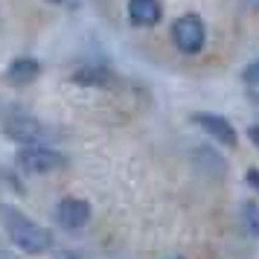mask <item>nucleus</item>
Instances as JSON below:
<instances>
[{
    "label": "nucleus",
    "instance_id": "obj_1",
    "mask_svg": "<svg viewBox=\"0 0 259 259\" xmlns=\"http://www.w3.org/2000/svg\"><path fill=\"white\" fill-rule=\"evenodd\" d=\"M6 230H9V239L15 242V247L24 253H44L53 245L50 230H44L41 224H35L21 212H6Z\"/></svg>",
    "mask_w": 259,
    "mask_h": 259
},
{
    "label": "nucleus",
    "instance_id": "obj_2",
    "mask_svg": "<svg viewBox=\"0 0 259 259\" xmlns=\"http://www.w3.org/2000/svg\"><path fill=\"white\" fill-rule=\"evenodd\" d=\"M172 41L178 44V50L184 53H198L204 47V24L198 15H184L178 18L172 26Z\"/></svg>",
    "mask_w": 259,
    "mask_h": 259
},
{
    "label": "nucleus",
    "instance_id": "obj_3",
    "mask_svg": "<svg viewBox=\"0 0 259 259\" xmlns=\"http://www.w3.org/2000/svg\"><path fill=\"white\" fill-rule=\"evenodd\" d=\"M18 166L24 169V172H35V175H44V172H56L64 166V157L59 152H50V149H24V152L18 154Z\"/></svg>",
    "mask_w": 259,
    "mask_h": 259
},
{
    "label": "nucleus",
    "instance_id": "obj_4",
    "mask_svg": "<svg viewBox=\"0 0 259 259\" xmlns=\"http://www.w3.org/2000/svg\"><path fill=\"white\" fill-rule=\"evenodd\" d=\"M192 122H195L198 128H204L210 137H215L219 143H224V146H236V140H239V137H236V128L224 117H219V114H195Z\"/></svg>",
    "mask_w": 259,
    "mask_h": 259
},
{
    "label": "nucleus",
    "instance_id": "obj_5",
    "mask_svg": "<svg viewBox=\"0 0 259 259\" xmlns=\"http://www.w3.org/2000/svg\"><path fill=\"white\" fill-rule=\"evenodd\" d=\"M91 219V207H88V201L82 198H64L59 204V222L67 227V230H79L84 227Z\"/></svg>",
    "mask_w": 259,
    "mask_h": 259
},
{
    "label": "nucleus",
    "instance_id": "obj_6",
    "mask_svg": "<svg viewBox=\"0 0 259 259\" xmlns=\"http://www.w3.org/2000/svg\"><path fill=\"white\" fill-rule=\"evenodd\" d=\"M6 134L18 143H38L41 140V122L26 114H15L9 122H6Z\"/></svg>",
    "mask_w": 259,
    "mask_h": 259
},
{
    "label": "nucleus",
    "instance_id": "obj_7",
    "mask_svg": "<svg viewBox=\"0 0 259 259\" xmlns=\"http://www.w3.org/2000/svg\"><path fill=\"white\" fill-rule=\"evenodd\" d=\"M128 18L137 26H154L160 21V3L157 0H128Z\"/></svg>",
    "mask_w": 259,
    "mask_h": 259
},
{
    "label": "nucleus",
    "instance_id": "obj_8",
    "mask_svg": "<svg viewBox=\"0 0 259 259\" xmlns=\"http://www.w3.org/2000/svg\"><path fill=\"white\" fill-rule=\"evenodd\" d=\"M38 73H41V64H38L35 59H15L12 64H9L6 76H9L12 84H29V82H35Z\"/></svg>",
    "mask_w": 259,
    "mask_h": 259
},
{
    "label": "nucleus",
    "instance_id": "obj_9",
    "mask_svg": "<svg viewBox=\"0 0 259 259\" xmlns=\"http://www.w3.org/2000/svg\"><path fill=\"white\" fill-rule=\"evenodd\" d=\"M242 215H245L247 230H250L253 236H259V207H256V204H250V201H247L245 207H242Z\"/></svg>",
    "mask_w": 259,
    "mask_h": 259
},
{
    "label": "nucleus",
    "instance_id": "obj_10",
    "mask_svg": "<svg viewBox=\"0 0 259 259\" xmlns=\"http://www.w3.org/2000/svg\"><path fill=\"white\" fill-rule=\"evenodd\" d=\"M76 79L84 84H102V82H108V73L102 67H96V70H88V73H76Z\"/></svg>",
    "mask_w": 259,
    "mask_h": 259
},
{
    "label": "nucleus",
    "instance_id": "obj_11",
    "mask_svg": "<svg viewBox=\"0 0 259 259\" xmlns=\"http://www.w3.org/2000/svg\"><path fill=\"white\" fill-rule=\"evenodd\" d=\"M242 79H245V84H250V88H259V59L247 64L245 73H242Z\"/></svg>",
    "mask_w": 259,
    "mask_h": 259
},
{
    "label": "nucleus",
    "instance_id": "obj_12",
    "mask_svg": "<svg viewBox=\"0 0 259 259\" xmlns=\"http://www.w3.org/2000/svg\"><path fill=\"white\" fill-rule=\"evenodd\" d=\"M247 184H250V187L253 189H259V169H247Z\"/></svg>",
    "mask_w": 259,
    "mask_h": 259
},
{
    "label": "nucleus",
    "instance_id": "obj_13",
    "mask_svg": "<svg viewBox=\"0 0 259 259\" xmlns=\"http://www.w3.org/2000/svg\"><path fill=\"white\" fill-rule=\"evenodd\" d=\"M247 134H250V140H253V146L259 149V125H250V131H247Z\"/></svg>",
    "mask_w": 259,
    "mask_h": 259
},
{
    "label": "nucleus",
    "instance_id": "obj_14",
    "mask_svg": "<svg viewBox=\"0 0 259 259\" xmlns=\"http://www.w3.org/2000/svg\"><path fill=\"white\" fill-rule=\"evenodd\" d=\"M0 259H15V256H12V250L3 245V242H0Z\"/></svg>",
    "mask_w": 259,
    "mask_h": 259
},
{
    "label": "nucleus",
    "instance_id": "obj_15",
    "mask_svg": "<svg viewBox=\"0 0 259 259\" xmlns=\"http://www.w3.org/2000/svg\"><path fill=\"white\" fill-rule=\"evenodd\" d=\"M50 3H64V0H50Z\"/></svg>",
    "mask_w": 259,
    "mask_h": 259
}]
</instances>
